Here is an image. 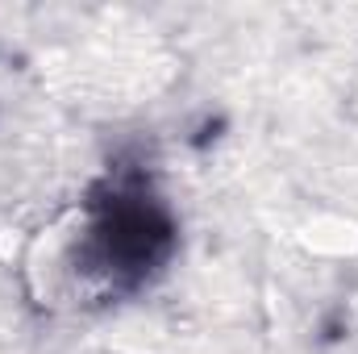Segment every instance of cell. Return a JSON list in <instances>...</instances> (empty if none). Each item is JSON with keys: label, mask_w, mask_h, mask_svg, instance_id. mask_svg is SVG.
Here are the masks:
<instances>
[{"label": "cell", "mask_w": 358, "mask_h": 354, "mask_svg": "<svg viewBox=\"0 0 358 354\" xmlns=\"http://www.w3.org/2000/svg\"><path fill=\"white\" fill-rule=\"evenodd\" d=\"M300 246L317 259H355L358 255V221L346 213H313L300 225Z\"/></svg>", "instance_id": "cell-1"}]
</instances>
